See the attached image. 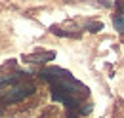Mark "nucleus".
Instances as JSON below:
<instances>
[{"label":"nucleus","mask_w":124,"mask_h":118,"mask_svg":"<svg viewBox=\"0 0 124 118\" xmlns=\"http://www.w3.org/2000/svg\"><path fill=\"white\" fill-rule=\"evenodd\" d=\"M101 27H103L101 23H88V25H86V29L90 30V32H95V30H101Z\"/></svg>","instance_id":"obj_4"},{"label":"nucleus","mask_w":124,"mask_h":118,"mask_svg":"<svg viewBox=\"0 0 124 118\" xmlns=\"http://www.w3.org/2000/svg\"><path fill=\"white\" fill-rule=\"evenodd\" d=\"M118 8H120V10H122V12H124V2H122V4H120V6H118Z\"/></svg>","instance_id":"obj_5"},{"label":"nucleus","mask_w":124,"mask_h":118,"mask_svg":"<svg viewBox=\"0 0 124 118\" xmlns=\"http://www.w3.org/2000/svg\"><path fill=\"white\" fill-rule=\"evenodd\" d=\"M34 91H36L34 82H19L16 86H12L8 91H4L0 101H2V105H12V103H17V101H23V99L31 97Z\"/></svg>","instance_id":"obj_1"},{"label":"nucleus","mask_w":124,"mask_h":118,"mask_svg":"<svg viewBox=\"0 0 124 118\" xmlns=\"http://www.w3.org/2000/svg\"><path fill=\"white\" fill-rule=\"evenodd\" d=\"M113 25H115V29L118 30V32H122V34H124V14L113 17Z\"/></svg>","instance_id":"obj_3"},{"label":"nucleus","mask_w":124,"mask_h":118,"mask_svg":"<svg viewBox=\"0 0 124 118\" xmlns=\"http://www.w3.org/2000/svg\"><path fill=\"white\" fill-rule=\"evenodd\" d=\"M23 63H48L55 59V52H34L29 55H23Z\"/></svg>","instance_id":"obj_2"}]
</instances>
